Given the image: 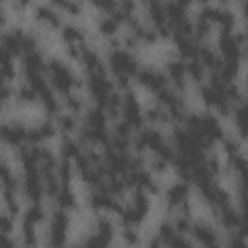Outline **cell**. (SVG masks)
<instances>
[{
	"mask_svg": "<svg viewBox=\"0 0 248 248\" xmlns=\"http://www.w3.org/2000/svg\"><path fill=\"white\" fill-rule=\"evenodd\" d=\"M46 72H48V78L52 81V85L62 93V95H68V93H74V89H79L81 87V79H78L70 68L58 60V58H52L46 62Z\"/></svg>",
	"mask_w": 248,
	"mask_h": 248,
	"instance_id": "1",
	"label": "cell"
},
{
	"mask_svg": "<svg viewBox=\"0 0 248 248\" xmlns=\"http://www.w3.org/2000/svg\"><path fill=\"white\" fill-rule=\"evenodd\" d=\"M108 68L112 70L114 76H138V60L134 54H130L128 50L124 48H112L108 52Z\"/></svg>",
	"mask_w": 248,
	"mask_h": 248,
	"instance_id": "2",
	"label": "cell"
},
{
	"mask_svg": "<svg viewBox=\"0 0 248 248\" xmlns=\"http://www.w3.org/2000/svg\"><path fill=\"white\" fill-rule=\"evenodd\" d=\"M136 78H138V81L141 85H145L153 93H157V91H161V89L167 87V78L161 72H157L155 68H140Z\"/></svg>",
	"mask_w": 248,
	"mask_h": 248,
	"instance_id": "3",
	"label": "cell"
},
{
	"mask_svg": "<svg viewBox=\"0 0 248 248\" xmlns=\"http://www.w3.org/2000/svg\"><path fill=\"white\" fill-rule=\"evenodd\" d=\"M219 50L223 52L225 62H238L242 56L240 45L232 33H221L219 35Z\"/></svg>",
	"mask_w": 248,
	"mask_h": 248,
	"instance_id": "4",
	"label": "cell"
},
{
	"mask_svg": "<svg viewBox=\"0 0 248 248\" xmlns=\"http://www.w3.org/2000/svg\"><path fill=\"white\" fill-rule=\"evenodd\" d=\"M190 232L194 234V238H196L203 248H207V246H211V244H217V232H215L211 227H207L205 223H194L192 229H190Z\"/></svg>",
	"mask_w": 248,
	"mask_h": 248,
	"instance_id": "5",
	"label": "cell"
},
{
	"mask_svg": "<svg viewBox=\"0 0 248 248\" xmlns=\"http://www.w3.org/2000/svg\"><path fill=\"white\" fill-rule=\"evenodd\" d=\"M2 138L10 145H21V141L27 140V128H23L21 124H4Z\"/></svg>",
	"mask_w": 248,
	"mask_h": 248,
	"instance_id": "6",
	"label": "cell"
},
{
	"mask_svg": "<svg viewBox=\"0 0 248 248\" xmlns=\"http://www.w3.org/2000/svg\"><path fill=\"white\" fill-rule=\"evenodd\" d=\"M167 72L174 83V87L178 91H182L186 87V81H184V76H186V62L182 60H169L167 62Z\"/></svg>",
	"mask_w": 248,
	"mask_h": 248,
	"instance_id": "7",
	"label": "cell"
},
{
	"mask_svg": "<svg viewBox=\"0 0 248 248\" xmlns=\"http://www.w3.org/2000/svg\"><path fill=\"white\" fill-rule=\"evenodd\" d=\"M188 190H190L188 182H176V184L169 186V190H167V203H169L170 207L186 203V196H188Z\"/></svg>",
	"mask_w": 248,
	"mask_h": 248,
	"instance_id": "8",
	"label": "cell"
},
{
	"mask_svg": "<svg viewBox=\"0 0 248 248\" xmlns=\"http://www.w3.org/2000/svg\"><path fill=\"white\" fill-rule=\"evenodd\" d=\"M23 68H25V74H43L46 70V64L43 62V56L39 50H31L23 54Z\"/></svg>",
	"mask_w": 248,
	"mask_h": 248,
	"instance_id": "9",
	"label": "cell"
},
{
	"mask_svg": "<svg viewBox=\"0 0 248 248\" xmlns=\"http://www.w3.org/2000/svg\"><path fill=\"white\" fill-rule=\"evenodd\" d=\"M138 138L145 143V147H149V149H153V151H157V149L165 143V140H163L161 132H159V130H155V128H141V130H140V134H138Z\"/></svg>",
	"mask_w": 248,
	"mask_h": 248,
	"instance_id": "10",
	"label": "cell"
},
{
	"mask_svg": "<svg viewBox=\"0 0 248 248\" xmlns=\"http://www.w3.org/2000/svg\"><path fill=\"white\" fill-rule=\"evenodd\" d=\"M217 217H219L221 225L227 227V229H236L238 223H240V215H238L236 209H232V205H225V207H221V209L217 211Z\"/></svg>",
	"mask_w": 248,
	"mask_h": 248,
	"instance_id": "11",
	"label": "cell"
},
{
	"mask_svg": "<svg viewBox=\"0 0 248 248\" xmlns=\"http://www.w3.org/2000/svg\"><path fill=\"white\" fill-rule=\"evenodd\" d=\"M35 14H37L39 19L48 21L52 27H62V23H60V16H58L50 6H46V4H39V6H35Z\"/></svg>",
	"mask_w": 248,
	"mask_h": 248,
	"instance_id": "12",
	"label": "cell"
},
{
	"mask_svg": "<svg viewBox=\"0 0 248 248\" xmlns=\"http://www.w3.org/2000/svg\"><path fill=\"white\" fill-rule=\"evenodd\" d=\"M60 33H62V39L68 45H83V33L74 23H64Z\"/></svg>",
	"mask_w": 248,
	"mask_h": 248,
	"instance_id": "13",
	"label": "cell"
},
{
	"mask_svg": "<svg viewBox=\"0 0 248 248\" xmlns=\"http://www.w3.org/2000/svg\"><path fill=\"white\" fill-rule=\"evenodd\" d=\"M105 124H107V112L101 107L89 108V112L85 116V126L87 128H103Z\"/></svg>",
	"mask_w": 248,
	"mask_h": 248,
	"instance_id": "14",
	"label": "cell"
},
{
	"mask_svg": "<svg viewBox=\"0 0 248 248\" xmlns=\"http://www.w3.org/2000/svg\"><path fill=\"white\" fill-rule=\"evenodd\" d=\"M147 12H149V17L151 21L155 23V27H161V25H167V16H165V6L157 0L149 2L147 4Z\"/></svg>",
	"mask_w": 248,
	"mask_h": 248,
	"instance_id": "15",
	"label": "cell"
},
{
	"mask_svg": "<svg viewBox=\"0 0 248 248\" xmlns=\"http://www.w3.org/2000/svg\"><path fill=\"white\" fill-rule=\"evenodd\" d=\"M60 153H62V159H78L79 155H81V149H79V143L78 141H74V140H70V138H66L62 143H60Z\"/></svg>",
	"mask_w": 248,
	"mask_h": 248,
	"instance_id": "16",
	"label": "cell"
},
{
	"mask_svg": "<svg viewBox=\"0 0 248 248\" xmlns=\"http://www.w3.org/2000/svg\"><path fill=\"white\" fill-rule=\"evenodd\" d=\"M132 207L141 215V219L147 215V211H149V198H147V194L140 188V190H136V194H134V202H132Z\"/></svg>",
	"mask_w": 248,
	"mask_h": 248,
	"instance_id": "17",
	"label": "cell"
},
{
	"mask_svg": "<svg viewBox=\"0 0 248 248\" xmlns=\"http://www.w3.org/2000/svg\"><path fill=\"white\" fill-rule=\"evenodd\" d=\"M145 118H147L149 122H169V120H170L167 108L161 107V105H155V107L147 108V110H145Z\"/></svg>",
	"mask_w": 248,
	"mask_h": 248,
	"instance_id": "18",
	"label": "cell"
},
{
	"mask_svg": "<svg viewBox=\"0 0 248 248\" xmlns=\"http://www.w3.org/2000/svg\"><path fill=\"white\" fill-rule=\"evenodd\" d=\"M21 240H23V246H25V248H35V246H37V234H35L33 223L23 221V227H21Z\"/></svg>",
	"mask_w": 248,
	"mask_h": 248,
	"instance_id": "19",
	"label": "cell"
},
{
	"mask_svg": "<svg viewBox=\"0 0 248 248\" xmlns=\"http://www.w3.org/2000/svg\"><path fill=\"white\" fill-rule=\"evenodd\" d=\"M56 202H58V205H60L62 209L74 207V205H76V196H74V192H72L68 186H62L60 192L56 194Z\"/></svg>",
	"mask_w": 248,
	"mask_h": 248,
	"instance_id": "20",
	"label": "cell"
},
{
	"mask_svg": "<svg viewBox=\"0 0 248 248\" xmlns=\"http://www.w3.org/2000/svg\"><path fill=\"white\" fill-rule=\"evenodd\" d=\"M50 229L66 232V229H68V215L64 213V209H56L50 215Z\"/></svg>",
	"mask_w": 248,
	"mask_h": 248,
	"instance_id": "21",
	"label": "cell"
},
{
	"mask_svg": "<svg viewBox=\"0 0 248 248\" xmlns=\"http://www.w3.org/2000/svg\"><path fill=\"white\" fill-rule=\"evenodd\" d=\"M116 29H118V23L114 21V17L112 16H103L101 19H99V31L103 33V35H107V37H112L114 33H116Z\"/></svg>",
	"mask_w": 248,
	"mask_h": 248,
	"instance_id": "22",
	"label": "cell"
},
{
	"mask_svg": "<svg viewBox=\"0 0 248 248\" xmlns=\"http://www.w3.org/2000/svg\"><path fill=\"white\" fill-rule=\"evenodd\" d=\"M56 122H58V128L62 132H74L78 128V122L74 118V114H66V112H58L56 116Z\"/></svg>",
	"mask_w": 248,
	"mask_h": 248,
	"instance_id": "23",
	"label": "cell"
},
{
	"mask_svg": "<svg viewBox=\"0 0 248 248\" xmlns=\"http://www.w3.org/2000/svg\"><path fill=\"white\" fill-rule=\"evenodd\" d=\"M203 70H205V66L198 58H192V60L186 62V74L190 78H194V79H202L203 78Z\"/></svg>",
	"mask_w": 248,
	"mask_h": 248,
	"instance_id": "24",
	"label": "cell"
},
{
	"mask_svg": "<svg viewBox=\"0 0 248 248\" xmlns=\"http://www.w3.org/2000/svg\"><path fill=\"white\" fill-rule=\"evenodd\" d=\"M43 217H45V209H43V205H41V203H31V205L27 207L25 215H23V221L37 223V221H41Z\"/></svg>",
	"mask_w": 248,
	"mask_h": 248,
	"instance_id": "25",
	"label": "cell"
},
{
	"mask_svg": "<svg viewBox=\"0 0 248 248\" xmlns=\"http://www.w3.org/2000/svg\"><path fill=\"white\" fill-rule=\"evenodd\" d=\"M97 234H101V236H105L108 240L112 238V223H110L108 217H105V215L97 217Z\"/></svg>",
	"mask_w": 248,
	"mask_h": 248,
	"instance_id": "26",
	"label": "cell"
},
{
	"mask_svg": "<svg viewBox=\"0 0 248 248\" xmlns=\"http://www.w3.org/2000/svg\"><path fill=\"white\" fill-rule=\"evenodd\" d=\"M56 174H58L62 186H68V180H70V176H72V165H70L68 159H62V161L58 163V167H56Z\"/></svg>",
	"mask_w": 248,
	"mask_h": 248,
	"instance_id": "27",
	"label": "cell"
},
{
	"mask_svg": "<svg viewBox=\"0 0 248 248\" xmlns=\"http://www.w3.org/2000/svg\"><path fill=\"white\" fill-rule=\"evenodd\" d=\"M159 236H161V240L163 242H170L174 236H176V229H174V225H170L169 221H165V223H161V227H159Z\"/></svg>",
	"mask_w": 248,
	"mask_h": 248,
	"instance_id": "28",
	"label": "cell"
},
{
	"mask_svg": "<svg viewBox=\"0 0 248 248\" xmlns=\"http://www.w3.org/2000/svg\"><path fill=\"white\" fill-rule=\"evenodd\" d=\"M64 242H66V232L50 229V232H48V248H62Z\"/></svg>",
	"mask_w": 248,
	"mask_h": 248,
	"instance_id": "29",
	"label": "cell"
},
{
	"mask_svg": "<svg viewBox=\"0 0 248 248\" xmlns=\"http://www.w3.org/2000/svg\"><path fill=\"white\" fill-rule=\"evenodd\" d=\"M108 242H110L108 238H105V236H101V234H93V236H89V238L83 242L81 248H107Z\"/></svg>",
	"mask_w": 248,
	"mask_h": 248,
	"instance_id": "30",
	"label": "cell"
},
{
	"mask_svg": "<svg viewBox=\"0 0 248 248\" xmlns=\"http://www.w3.org/2000/svg\"><path fill=\"white\" fill-rule=\"evenodd\" d=\"M17 97H19L21 101L29 103V101H35V99H37V91H35L29 83H23V85L17 89Z\"/></svg>",
	"mask_w": 248,
	"mask_h": 248,
	"instance_id": "31",
	"label": "cell"
},
{
	"mask_svg": "<svg viewBox=\"0 0 248 248\" xmlns=\"http://www.w3.org/2000/svg\"><path fill=\"white\" fill-rule=\"evenodd\" d=\"M64 103H66V107H68L72 112H79V110H81V99H79L76 93L64 95Z\"/></svg>",
	"mask_w": 248,
	"mask_h": 248,
	"instance_id": "32",
	"label": "cell"
},
{
	"mask_svg": "<svg viewBox=\"0 0 248 248\" xmlns=\"http://www.w3.org/2000/svg\"><path fill=\"white\" fill-rule=\"evenodd\" d=\"M209 33V21L203 19V17H198L194 21V35L196 37H205Z\"/></svg>",
	"mask_w": 248,
	"mask_h": 248,
	"instance_id": "33",
	"label": "cell"
},
{
	"mask_svg": "<svg viewBox=\"0 0 248 248\" xmlns=\"http://www.w3.org/2000/svg\"><path fill=\"white\" fill-rule=\"evenodd\" d=\"M43 105H45V108L50 112V114H54V112H58V101L54 99V95H52V91H48V93H45L43 97Z\"/></svg>",
	"mask_w": 248,
	"mask_h": 248,
	"instance_id": "34",
	"label": "cell"
},
{
	"mask_svg": "<svg viewBox=\"0 0 248 248\" xmlns=\"http://www.w3.org/2000/svg\"><path fill=\"white\" fill-rule=\"evenodd\" d=\"M122 238H124V242H126L128 246H136V244L140 242V234H138L132 227H128V229L122 231Z\"/></svg>",
	"mask_w": 248,
	"mask_h": 248,
	"instance_id": "35",
	"label": "cell"
},
{
	"mask_svg": "<svg viewBox=\"0 0 248 248\" xmlns=\"http://www.w3.org/2000/svg\"><path fill=\"white\" fill-rule=\"evenodd\" d=\"M174 229H176V232L184 234V232H188V231L192 229V223L188 221L186 215H180V217H176V221H174Z\"/></svg>",
	"mask_w": 248,
	"mask_h": 248,
	"instance_id": "36",
	"label": "cell"
},
{
	"mask_svg": "<svg viewBox=\"0 0 248 248\" xmlns=\"http://www.w3.org/2000/svg\"><path fill=\"white\" fill-rule=\"evenodd\" d=\"M39 132H41L43 140H46V138H52V136H54V124H52L50 120H43V122L39 124Z\"/></svg>",
	"mask_w": 248,
	"mask_h": 248,
	"instance_id": "37",
	"label": "cell"
},
{
	"mask_svg": "<svg viewBox=\"0 0 248 248\" xmlns=\"http://www.w3.org/2000/svg\"><path fill=\"white\" fill-rule=\"evenodd\" d=\"M169 248H192V246H190V242H188L182 234H176V236L169 242Z\"/></svg>",
	"mask_w": 248,
	"mask_h": 248,
	"instance_id": "38",
	"label": "cell"
},
{
	"mask_svg": "<svg viewBox=\"0 0 248 248\" xmlns=\"http://www.w3.org/2000/svg\"><path fill=\"white\" fill-rule=\"evenodd\" d=\"M223 147H225V151L229 153V157H232V155H236V153H238V143H236V141H232V140H229V138H225V140H223Z\"/></svg>",
	"mask_w": 248,
	"mask_h": 248,
	"instance_id": "39",
	"label": "cell"
},
{
	"mask_svg": "<svg viewBox=\"0 0 248 248\" xmlns=\"http://www.w3.org/2000/svg\"><path fill=\"white\" fill-rule=\"evenodd\" d=\"M0 227H2V231H4V234H8L12 229H14V221H12V217L10 215H2L0 217Z\"/></svg>",
	"mask_w": 248,
	"mask_h": 248,
	"instance_id": "40",
	"label": "cell"
},
{
	"mask_svg": "<svg viewBox=\"0 0 248 248\" xmlns=\"http://www.w3.org/2000/svg\"><path fill=\"white\" fill-rule=\"evenodd\" d=\"M56 6H62L70 14H78L81 10V4H78V2H56Z\"/></svg>",
	"mask_w": 248,
	"mask_h": 248,
	"instance_id": "41",
	"label": "cell"
},
{
	"mask_svg": "<svg viewBox=\"0 0 248 248\" xmlns=\"http://www.w3.org/2000/svg\"><path fill=\"white\" fill-rule=\"evenodd\" d=\"M167 161H163V159H159V157H153V161H151V169L155 170V172H161V170H165L167 169Z\"/></svg>",
	"mask_w": 248,
	"mask_h": 248,
	"instance_id": "42",
	"label": "cell"
},
{
	"mask_svg": "<svg viewBox=\"0 0 248 248\" xmlns=\"http://www.w3.org/2000/svg\"><path fill=\"white\" fill-rule=\"evenodd\" d=\"M157 37H159V35H157L155 29H143V33H141V39H143L145 43H153Z\"/></svg>",
	"mask_w": 248,
	"mask_h": 248,
	"instance_id": "43",
	"label": "cell"
},
{
	"mask_svg": "<svg viewBox=\"0 0 248 248\" xmlns=\"http://www.w3.org/2000/svg\"><path fill=\"white\" fill-rule=\"evenodd\" d=\"M124 46H136V43H138V37L134 35V33H128V35H124Z\"/></svg>",
	"mask_w": 248,
	"mask_h": 248,
	"instance_id": "44",
	"label": "cell"
},
{
	"mask_svg": "<svg viewBox=\"0 0 248 248\" xmlns=\"http://www.w3.org/2000/svg\"><path fill=\"white\" fill-rule=\"evenodd\" d=\"M147 248H163V240H161V236H159V234H157V236H151Z\"/></svg>",
	"mask_w": 248,
	"mask_h": 248,
	"instance_id": "45",
	"label": "cell"
},
{
	"mask_svg": "<svg viewBox=\"0 0 248 248\" xmlns=\"http://www.w3.org/2000/svg\"><path fill=\"white\" fill-rule=\"evenodd\" d=\"M2 248H16V242L8 236V234H4V240H2Z\"/></svg>",
	"mask_w": 248,
	"mask_h": 248,
	"instance_id": "46",
	"label": "cell"
},
{
	"mask_svg": "<svg viewBox=\"0 0 248 248\" xmlns=\"http://www.w3.org/2000/svg\"><path fill=\"white\" fill-rule=\"evenodd\" d=\"M10 93H12V91H10V87H8V83H4V85H2V99L6 101V99L10 97Z\"/></svg>",
	"mask_w": 248,
	"mask_h": 248,
	"instance_id": "47",
	"label": "cell"
},
{
	"mask_svg": "<svg viewBox=\"0 0 248 248\" xmlns=\"http://www.w3.org/2000/svg\"><path fill=\"white\" fill-rule=\"evenodd\" d=\"M242 10H244V17H246V21H248V2H244Z\"/></svg>",
	"mask_w": 248,
	"mask_h": 248,
	"instance_id": "48",
	"label": "cell"
},
{
	"mask_svg": "<svg viewBox=\"0 0 248 248\" xmlns=\"http://www.w3.org/2000/svg\"><path fill=\"white\" fill-rule=\"evenodd\" d=\"M74 248H79V246H74Z\"/></svg>",
	"mask_w": 248,
	"mask_h": 248,
	"instance_id": "49",
	"label": "cell"
}]
</instances>
